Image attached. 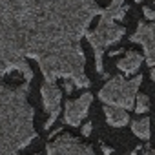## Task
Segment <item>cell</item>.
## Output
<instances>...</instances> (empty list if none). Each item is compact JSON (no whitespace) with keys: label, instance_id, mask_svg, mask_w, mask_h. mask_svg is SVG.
Wrapping results in <instances>:
<instances>
[{"label":"cell","instance_id":"1","mask_svg":"<svg viewBox=\"0 0 155 155\" xmlns=\"http://www.w3.org/2000/svg\"><path fill=\"white\" fill-rule=\"evenodd\" d=\"M101 13L95 0H0V64L31 82L26 58H33L46 82L66 79L88 88L81 38Z\"/></svg>","mask_w":155,"mask_h":155},{"label":"cell","instance_id":"2","mask_svg":"<svg viewBox=\"0 0 155 155\" xmlns=\"http://www.w3.org/2000/svg\"><path fill=\"white\" fill-rule=\"evenodd\" d=\"M9 71L0 64V155H18L37 137L33 108L28 104L29 82L9 88L4 77Z\"/></svg>","mask_w":155,"mask_h":155},{"label":"cell","instance_id":"3","mask_svg":"<svg viewBox=\"0 0 155 155\" xmlns=\"http://www.w3.org/2000/svg\"><path fill=\"white\" fill-rule=\"evenodd\" d=\"M126 11L128 6L124 4V0H111L110 6L102 9L97 28L86 33V38L95 51V69L101 75H104V51L126 35V28L117 24V20H122L126 17Z\"/></svg>","mask_w":155,"mask_h":155},{"label":"cell","instance_id":"4","mask_svg":"<svg viewBox=\"0 0 155 155\" xmlns=\"http://www.w3.org/2000/svg\"><path fill=\"white\" fill-rule=\"evenodd\" d=\"M140 82H142V75H137L131 81H126L120 75L111 77L102 86V90L99 91V99L108 106L131 110L133 104H135V95H137V90H139Z\"/></svg>","mask_w":155,"mask_h":155},{"label":"cell","instance_id":"5","mask_svg":"<svg viewBox=\"0 0 155 155\" xmlns=\"http://www.w3.org/2000/svg\"><path fill=\"white\" fill-rule=\"evenodd\" d=\"M48 155H95L93 148L81 142L73 135H60L46 146Z\"/></svg>","mask_w":155,"mask_h":155},{"label":"cell","instance_id":"6","mask_svg":"<svg viewBox=\"0 0 155 155\" xmlns=\"http://www.w3.org/2000/svg\"><path fill=\"white\" fill-rule=\"evenodd\" d=\"M40 95H42V101H44V108H46V111L49 115L46 124H44V130H49L53 126V122L57 120V117H58L62 91L57 86V82H44L42 88H40Z\"/></svg>","mask_w":155,"mask_h":155},{"label":"cell","instance_id":"7","mask_svg":"<svg viewBox=\"0 0 155 155\" xmlns=\"http://www.w3.org/2000/svg\"><path fill=\"white\" fill-rule=\"evenodd\" d=\"M91 101H93L91 93H84L75 101H66V104H64V122L68 126H79L82 122V119L88 115Z\"/></svg>","mask_w":155,"mask_h":155},{"label":"cell","instance_id":"8","mask_svg":"<svg viewBox=\"0 0 155 155\" xmlns=\"http://www.w3.org/2000/svg\"><path fill=\"white\" fill-rule=\"evenodd\" d=\"M131 42H137L144 48L148 66H155V22L144 24L139 22L137 31L131 35Z\"/></svg>","mask_w":155,"mask_h":155},{"label":"cell","instance_id":"9","mask_svg":"<svg viewBox=\"0 0 155 155\" xmlns=\"http://www.w3.org/2000/svg\"><path fill=\"white\" fill-rule=\"evenodd\" d=\"M104 113H106V120H108V124H111V126H115V128L126 126L128 120H130L126 110L117 108V106H106V108H104Z\"/></svg>","mask_w":155,"mask_h":155},{"label":"cell","instance_id":"10","mask_svg":"<svg viewBox=\"0 0 155 155\" xmlns=\"http://www.w3.org/2000/svg\"><path fill=\"white\" fill-rule=\"evenodd\" d=\"M140 62H142L140 53H137V51H128L126 57L117 64V68H119L120 71H124L126 75H130V73H135V71H137V68L140 66Z\"/></svg>","mask_w":155,"mask_h":155},{"label":"cell","instance_id":"11","mask_svg":"<svg viewBox=\"0 0 155 155\" xmlns=\"http://www.w3.org/2000/svg\"><path fill=\"white\" fill-rule=\"evenodd\" d=\"M131 130L137 137L140 139H150V119H140V120H135L131 124Z\"/></svg>","mask_w":155,"mask_h":155},{"label":"cell","instance_id":"12","mask_svg":"<svg viewBox=\"0 0 155 155\" xmlns=\"http://www.w3.org/2000/svg\"><path fill=\"white\" fill-rule=\"evenodd\" d=\"M135 110H137V113H146L150 110V99H148V95H139L137 97Z\"/></svg>","mask_w":155,"mask_h":155},{"label":"cell","instance_id":"13","mask_svg":"<svg viewBox=\"0 0 155 155\" xmlns=\"http://www.w3.org/2000/svg\"><path fill=\"white\" fill-rule=\"evenodd\" d=\"M91 128H93V124H91V122H86V124L82 126V135H84V137H90Z\"/></svg>","mask_w":155,"mask_h":155},{"label":"cell","instance_id":"14","mask_svg":"<svg viewBox=\"0 0 155 155\" xmlns=\"http://www.w3.org/2000/svg\"><path fill=\"white\" fill-rule=\"evenodd\" d=\"M144 15H146V18H150V20H155V11H153L151 8H144Z\"/></svg>","mask_w":155,"mask_h":155},{"label":"cell","instance_id":"15","mask_svg":"<svg viewBox=\"0 0 155 155\" xmlns=\"http://www.w3.org/2000/svg\"><path fill=\"white\" fill-rule=\"evenodd\" d=\"M73 88H75V86H73V82H66V86H64L66 93H71V91H73Z\"/></svg>","mask_w":155,"mask_h":155},{"label":"cell","instance_id":"16","mask_svg":"<svg viewBox=\"0 0 155 155\" xmlns=\"http://www.w3.org/2000/svg\"><path fill=\"white\" fill-rule=\"evenodd\" d=\"M102 151H104V153H106V155H110V153H111V150H110V148H108V146H102Z\"/></svg>","mask_w":155,"mask_h":155},{"label":"cell","instance_id":"17","mask_svg":"<svg viewBox=\"0 0 155 155\" xmlns=\"http://www.w3.org/2000/svg\"><path fill=\"white\" fill-rule=\"evenodd\" d=\"M151 79H153V82H155V69H151Z\"/></svg>","mask_w":155,"mask_h":155},{"label":"cell","instance_id":"18","mask_svg":"<svg viewBox=\"0 0 155 155\" xmlns=\"http://www.w3.org/2000/svg\"><path fill=\"white\" fill-rule=\"evenodd\" d=\"M148 153H150V155H155V150H151V151H148Z\"/></svg>","mask_w":155,"mask_h":155},{"label":"cell","instance_id":"19","mask_svg":"<svg viewBox=\"0 0 155 155\" xmlns=\"http://www.w3.org/2000/svg\"><path fill=\"white\" fill-rule=\"evenodd\" d=\"M135 2H140V0H135Z\"/></svg>","mask_w":155,"mask_h":155},{"label":"cell","instance_id":"20","mask_svg":"<svg viewBox=\"0 0 155 155\" xmlns=\"http://www.w3.org/2000/svg\"><path fill=\"white\" fill-rule=\"evenodd\" d=\"M144 155H150V153H144Z\"/></svg>","mask_w":155,"mask_h":155},{"label":"cell","instance_id":"21","mask_svg":"<svg viewBox=\"0 0 155 155\" xmlns=\"http://www.w3.org/2000/svg\"><path fill=\"white\" fill-rule=\"evenodd\" d=\"M130 155H133V153H130Z\"/></svg>","mask_w":155,"mask_h":155}]
</instances>
